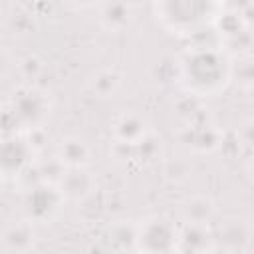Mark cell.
<instances>
[{
	"label": "cell",
	"mask_w": 254,
	"mask_h": 254,
	"mask_svg": "<svg viewBox=\"0 0 254 254\" xmlns=\"http://www.w3.org/2000/svg\"><path fill=\"white\" fill-rule=\"evenodd\" d=\"M232 77V64L224 52L208 46L187 50L179 62V79L183 87L196 97L214 95L226 87Z\"/></svg>",
	"instance_id": "obj_1"
},
{
	"label": "cell",
	"mask_w": 254,
	"mask_h": 254,
	"mask_svg": "<svg viewBox=\"0 0 254 254\" xmlns=\"http://www.w3.org/2000/svg\"><path fill=\"white\" fill-rule=\"evenodd\" d=\"M119 83H121L119 75H117L115 71H111V69L97 71V73L93 75V79H91V87H93V91H97L101 97H109V95H113V93L117 91Z\"/></svg>",
	"instance_id": "obj_14"
},
{
	"label": "cell",
	"mask_w": 254,
	"mask_h": 254,
	"mask_svg": "<svg viewBox=\"0 0 254 254\" xmlns=\"http://www.w3.org/2000/svg\"><path fill=\"white\" fill-rule=\"evenodd\" d=\"M56 159L62 165H65L67 169H71V167H87L89 161H91V147L79 137H65L58 145Z\"/></svg>",
	"instance_id": "obj_11"
},
{
	"label": "cell",
	"mask_w": 254,
	"mask_h": 254,
	"mask_svg": "<svg viewBox=\"0 0 254 254\" xmlns=\"http://www.w3.org/2000/svg\"><path fill=\"white\" fill-rule=\"evenodd\" d=\"M99 22L109 32H121L133 22V6L127 0H105L99 4Z\"/></svg>",
	"instance_id": "obj_9"
},
{
	"label": "cell",
	"mask_w": 254,
	"mask_h": 254,
	"mask_svg": "<svg viewBox=\"0 0 254 254\" xmlns=\"http://www.w3.org/2000/svg\"><path fill=\"white\" fill-rule=\"evenodd\" d=\"M214 212V206L204 196H192L183 206V216L187 222H208Z\"/></svg>",
	"instance_id": "obj_13"
},
{
	"label": "cell",
	"mask_w": 254,
	"mask_h": 254,
	"mask_svg": "<svg viewBox=\"0 0 254 254\" xmlns=\"http://www.w3.org/2000/svg\"><path fill=\"white\" fill-rule=\"evenodd\" d=\"M135 250L143 252H175L177 224L165 216H147L135 224Z\"/></svg>",
	"instance_id": "obj_5"
},
{
	"label": "cell",
	"mask_w": 254,
	"mask_h": 254,
	"mask_svg": "<svg viewBox=\"0 0 254 254\" xmlns=\"http://www.w3.org/2000/svg\"><path fill=\"white\" fill-rule=\"evenodd\" d=\"M34 147L24 135L0 137V177H18L32 163Z\"/></svg>",
	"instance_id": "obj_6"
},
{
	"label": "cell",
	"mask_w": 254,
	"mask_h": 254,
	"mask_svg": "<svg viewBox=\"0 0 254 254\" xmlns=\"http://www.w3.org/2000/svg\"><path fill=\"white\" fill-rule=\"evenodd\" d=\"M60 190L69 200H83L95 190V181L91 173L85 171V167H71L65 171V175L58 183Z\"/></svg>",
	"instance_id": "obj_8"
},
{
	"label": "cell",
	"mask_w": 254,
	"mask_h": 254,
	"mask_svg": "<svg viewBox=\"0 0 254 254\" xmlns=\"http://www.w3.org/2000/svg\"><path fill=\"white\" fill-rule=\"evenodd\" d=\"M64 2L73 10H89V8L99 6L103 0H64Z\"/></svg>",
	"instance_id": "obj_15"
},
{
	"label": "cell",
	"mask_w": 254,
	"mask_h": 254,
	"mask_svg": "<svg viewBox=\"0 0 254 254\" xmlns=\"http://www.w3.org/2000/svg\"><path fill=\"white\" fill-rule=\"evenodd\" d=\"M2 246L6 250H16V252H22V250H30L34 248V242H36V230H34V224L30 220H18L10 226L4 228L2 236Z\"/></svg>",
	"instance_id": "obj_12"
},
{
	"label": "cell",
	"mask_w": 254,
	"mask_h": 254,
	"mask_svg": "<svg viewBox=\"0 0 254 254\" xmlns=\"http://www.w3.org/2000/svg\"><path fill=\"white\" fill-rule=\"evenodd\" d=\"M6 105L18 119L24 133L38 129L50 113L48 95L34 85H24L18 91H14V95L6 101Z\"/></svg>",
	"instance_id": "obj_4"
},
{
	"label": "cell",
	"mask_w": 254,
	"mask_h": 254,
	"mask_svg": "<svg viewBox=\"0 0 254 254\" xmlns=\"http://www.w3.org/2000/svg\"><path fill=\"white\" fill-rule=\"evenodd\" d=\"M216 248V234L208 222H183L177 226V252H210Z\"/></svg>",
	"instance_id": "obj_7"
},
{
	"label": "cell",
	"mask_w": 254,
	"mask_h": 254,
	"mask_svg": "<svg viewBox=\"0 0 254 254\" xmlns=\"http://www.w3.org/2000/svg\"><path fill=\"white\" fill-rule=\"evenodd\" d=\"M216 0H155L157 22L171 34L190 36L214 22Z\"/></svg>",
	"instance_id": "obj_2"
},
{
	"label": "cell",
	"mask_w": 254,
	"mask_h": 254,
	"mask_svg": "<svg viewBox=\"0 0 254 254\" xmlns=\"http://www.w3.org/2000/svg\"><path fill=\"white\" fill-rule=\"evenodd\" d=\"M149 135L147 123L135 113H123L113 123V137L121 145H137Z\"/></svg>",
	"instance_id": "obj_10"
},
{
	"label": "cell",
	"mask_w": 254,
	"mask_h": 254,
	"mask_svg": "<svg viewBox=\"0 0 254 254\" xmlns=\"http://www.w3.org/2000/svg\"><path fill=\"white\" fill-rule=\"evenodd\" d=\"M0 183H2V177H0Z\"/></svg>",
	"instance_id": "obj_16"
},
{
	"label": "cell",
	"mask_w": 254,
	"mask_h": 254,
	"mask_svg": "<svg viewBox=\"0 0 254 254\" xmlns=\"http://www.w3.org/2000/svg\"><path fill=\"white\" fill-rule=\"evenodd\" d=\"M64 202H65V196L60 190L58 183H48V181L36 183L24 194V200H22L24 216L32 224L50 222L58 216Z\"/></svg>",
	"instance_id": "obj_3"
}]
</instances>
